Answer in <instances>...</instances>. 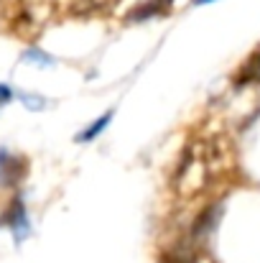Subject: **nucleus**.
<instances>
[{
  "instance_id": "obj_1",
  "label": "nucleus",
  "mask_w": 260,
  "mask_h": 263,
  "mask_svg": "<svg viewBox=\"0 0 260 263\" xmlns=\"http://www.w3.org/2000/svg\"><path fill=\"white\" fill-rule=\"evenodd\" d=\"M212 164H214V156H212L209 146H204V143L189 146L176 169V192L181 197H194V194L204 192L212 179V169H214Z\"/></svg>"
},
{
  "instance_id": "obj_2",
  "label": "nucleus",
  "mask_w": 260,
  "mask_h": 263,
  "mask_svg": "<svg viewBox=\"0 0 260 263\" xmlns=\"http://www.w3.org/2000/svg\"><path fill=\"white\" fill-rule=\"evenodd\" d=\"M26 174V161L10 151H0V186H13Z\"/></svg>"
},
{
  "instance_id": "obj_3",
  "label": "nucleus",
  "mask_w": 260,
  "mask_h": 263,
  "mask_svg": "<svg viewBox=\"0 0 260 263\" xmlns=\"http://www.w3.org/2000/svg\"><path fill=\"white\" fill-rule=\"evenodd\" d=\"M5 222H8V228L15 233L18 240L28 233V217H26V210H23V202H21V199H15V202L10 204V210L5 212Z\"/></svg>"
},
{
  "instance_id": "obj_4",
  "label": "nucleus",
  "mask_w": 260,
  "mask_h": 263,
  "mask_svg": "<svg viewBox=\"0 0 260 263\" xmlns=\"http://www.w3.org/2000/svg\"><path fill=\"white\" fill-rule=\"evenodd\" d=\"M120 0H72L77 13H105L112 10Z\"/></svg>"
},
{
  "instance_id": "obj_5",
  "label": "nucleus",
  "mask_w": 260,
  "mask_h": 263,
  "mask_svg": "<svg viewBox=\"0 0 260 263\" xmlns=\"http://www.w3.org/2000/svg\"><path fill=\"white\" fill-rule=\"evenodd\" d=\"M110 118H112V112H105L99 120H94V123H92V128H89V130H85V133H79V136H77V141H92L97 133H102V130H105V125L110 123Z\"/></svg>"
},
{
  "instance_id": "obj_6",
  "label": "nucleus",
  "mask_w": 260,
  "mask_h": 263,
  "mask_svg": "<svg viewBox=\"0 0 260 263\" xmlns=\"http://www.w3.org/2000/svg\"><path fill=\"white\" fill-rule=\"evenodd\" d=\"M10 97H13V92L8 85H0V105H5V102H10Z\"/></svg>"
},
{
  "instance_id": "obj_7",
  "label": "nucleus",
  "mask_w": 260,
  "mask_h": 263,
  "mask_svg": "<svg viewBox=\"0 0 260 263\" xmlns=\"http://www.w3.org/2000/svg\"><path fill=\"white\" fill-rule=\"evenodd\" d=\"M196 3H199V5H204V3H212V0H196Z\"/></svg>"
}]
</instances>
